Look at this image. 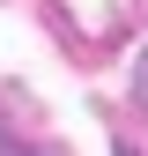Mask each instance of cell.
I'll list each match as a JSON object with an SVG mask.
<instances>
[{
	"label": "cell",
	"instance_id": "cell-3",
	"mask_svg": "<svg viewBox=\"0 0 148 156\" xmlns=\"http://www.w3.org/2000/svg\"><path fill=\"white\" fill-rule=\"evenodd\" d=\"M119 156H148V149H133V141H126V149H119Z\"/></svg>",
	"mask_w": 148,
	"mask_h": 156
},
{
	"label": "cell",
	"instance_id": "cell-2",
	"mask_svg": "<svg viewBox=\"0 0 148 156\" xmlns=\"http://www.w3.org/2000/svg\"><path fill=\"white\" fill-rule=\"evenodd\" d=\"M133 104L148 112V52H141V60H133Z\"/></svg>",
	"mask_w": 148,
	"mask_h": 156
},
{
	"label": "cell",
	"instance_id": "cell-1",
	"mask_svg": "<svg viewBox=\"0 0 148 156\" xmlns=\"http://www.w3.org/2000/svg\"><path fill=\"white\" fill-rule=\"evenodd\" d=\"M59 15H67V30L89 37V45H111V37L141 15V0H59Z\"/></svg>",
	"mask_w": 148,
	"mask_h": 156
}]
</instances>
